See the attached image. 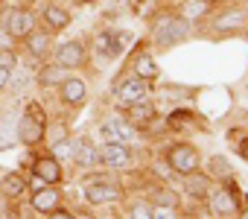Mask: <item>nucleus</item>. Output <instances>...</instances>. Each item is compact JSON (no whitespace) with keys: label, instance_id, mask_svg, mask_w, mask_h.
I'll list each match as a JSON object with an SVG mask.
<instances>
[{"label":"nucleus","instance_id":"nucleus-1","mask_svg":"<svg viewBox=\"0 0 248 219\" xmlns=\"http://www.w3.org/2000/svg\"><path fill=\"white\" fill-rule=\"evenodd\" d=\"M44 114L38 111V105H30L27 114H21L18 120V141H24L27 146H35L44 141Z\"/></svg>","mask_w":248,"mask_h":219},{"label":"nucleus","instance_id":"nucleus-2","mask_svg":"<svg viewBox=\"0 0 248 219\" xmlns=\"http://www.w3.org/2000/svg\"><path fill=\"white\" fill-rule=\"evenodd\" d=\"M187 30H190V21L187 18H170V15H164L155 24V41L161 47H175L178 41H184Z\"/></svg>","mask_w":248,"mask_h":219},{"label":"nucleus","instance_id":"nucleus-3","mask_svg":"<svg viewBox=\"0 0 248 219\" xmlns=\"http://www.w3.org/2000/svg\"><path fill=\"white\" fill-rule=\"evenodd\" d=\"M167 161H170V167L175 170V172H193V170H199V152L193 149V146H187V143H178V146H172L170 149V155H167Z\"/></svg>","mask_w":248,"mask_h":219},{"label":"nucleus","instance_id":"nucleus-4","mask_svg":"<svg viewBox=\"0 0 248 219\" xmlns=\"http://www.w3.org/2000/svg\"><path fill=\"white\" fill-rule=\"evenodd\" d=\"M56 64H62V67H67V70L82 67V64H85V47H82L79 41L62 44V47L56 50Z\"/></svg>","mask_w":248,"mask_h":219},{"label":"nucleus","instance_id":"nucleus-5","mask_svg":"<svg viewBox=\"0 0 248 219\" xmlns=\"http://www.w3.org/2000/svg\"><path fill=\"white\" fill-rule=\"evenodd\" d=\"M85 199L91 204H105V202L120 199V187L108 184V181H91V184H85Z\"/></svg>","mask_w":248,"mask_h":219},{"label":"nucleus","instance_id":"nucleus-6","mask_svg":"<svg viewBox=\"0 0 248 219\" xmlns=\"http://www.w3.org/2000/svg\"><path fill=\"white\" fill-rule=\"evenodd\" d=\"M96 155H99V164H105V167H126L132 161V152L126 143H105Z\"/></svg>","mask_w":248,"mask_h":219},{"label":"nucleus","instance_id":"nucleus-7","mask_svg":"<svg viewBox=\"0 0 248 219\" xmlns=\"http://www.w3.org/2000/svg\"><path fill=\"white\" fill-rule=\"evenodd\" d=\"M32 15L27 12V9H12L9 12V18H6V32L12 35V38H27L30 32H32Z\"/></svg>","mask_w":248,"mask_h":219},{"label":"nucleus","instance_id":"nucleus-8","mask_svg":"<svg viewBox=\"0 0 248 219\" xmlns=\"http://www.w3.org/2000/svg\"><path fill=\"white\" fill-rule=\"evenodd\" d=\"M102 135H105V141L108 143H129V141H135V129L129 126V123H123V120H105V126H102Z\"/></svg>","mask_w":248,"mask_h":219},{"label":"nucleus","instance_id":"nucleus-9","mask_svg":"<svg viewBox=\"0 0 248 219\" xmlns=\"http://www.w3.org/2000/svg\"><path fill=\"white\" fill-rule=\"evenodd\" d=\"M18 111H6L0 117V152L3 149H12L18 143Z\"/></svg>","mask_w":248,"mask_h":219},{"label":"nucleus","instance_id":"nucleus-10","mask_svg":"<svg viewBox=\"0 0 248 219\" xmlns=\"http://www.w3.org/2000/svg\"><path fill=\"white\" fill-rule=\"evenodd\" d=\"M59 202H62V193L56 190V184H44V187L32 196V207H35L38 213H50L53 207H59Z\"/></svg>","mask_w":248,"mask_h":219},{"label":"nucleus","instance_id":"nucleus-11","mask_svg":"<svg viewBox=\"0 0 248 219\" xmlns=\"http://www.w3.org/2000/svg\"><path fill=\"white\" fill-rule=\"evenodd\" d=\"M117 96L123 99V102H138V99H143L146 96V79H140V76H132V79H126L120 88H117Z\"/></svg>","mask_w":248,"mask_h":219},{"label":"nucleus","instance_id":"nucleus-12","mask_svg":"<svg viewBox=\"0 0 248 219\" xmlns=\"http://www.w3.org/2000/svg\"><path fill=\"white\" fill-rule=\"evenodd\" d=\"M35 178L44 184H59L62 181V167L56 158H38L35 161Z\"/></svg>","mask_w":248,"mask_h":219},{"label":"nucleus","instance_id":"nucleus-13","mask_svg":"<svg viewBox=\"0 0 248 219\" xmlns=\"http://www.w3.org/2000/svg\"><path fill=\"white\" fill-rule=\"evenodd\" d=\"M184 190L193 196V199H207L210 196V178L202 175V172H184Z\"/></svg>","mask_w":248,"mask_h":219},{"label":"nucleus","instance_id":"nucleus-14","mask_svg":"<svg viewBox=\"0 0 248 219\" xmlns=\"http://www.w3.org/2000/svg\"><path fill=\"white\" fill-rule=\"evenodd\" d=\"M210 207L219 213V216H231L236 210V196L228 190V187H219L216 193H210Z\"/></svg>","mask_w":248,"mask_h":219},{"label":"nucleus","instance_id":"nucleus-15","mask_svg":"<svg viewBox=\"0 0 248 219\" xmlns=\"http://www.w3.org/2000/svg\"><path fill=\"white\" fill-rule=\"evenodd\" d=\"M62 99L64 102H70V105H79L82 99H85V82L82 79H64L62 82Z\"/></svg>","mask_w":248,"mask_h":219},{"label":"nucleus","instance_id":"nucleus-16","mask_svg":"<svg viewBox=\"0 0 248 219\" xmlns=\"http://www.w3.org/2000/svg\"><path fill=\"white\" fill-rule=\"evenodd\" d=\"M152 117H155V108H152L146 99H138V102L129 105V120H132L135 126H146Z\"/></svg>","mask_w":248,"mask_h":219},{"label":"nucleus","instance_id":"nucleus-17","mask_svg":"<svg viewBox=\"0 0 248 219\" xmlns=\"http://www.w3.org/2000/svg\"><path fill=\"white\" fill-rule=\"evenodd\" d=\"M27 47H30V53L35 56V59H44L47 56V50H50V32H30L27 35Z\"/></svg>","mask_w":248,"mask_h":219},{"label":"nucleus","instance_id":"nucleus-18","mask_svg":"<svg viewBox=\"0 0 248 219\" xmlns=\"http://www.w3.org/2000/svg\"><path fill=\"white\" fill-rule=\"evenodd\" d=\"M96 50L111 59V56H117V53L123 50V38H120L117 32H102V35L96 38Z\"/></svg>","mask_w":248,"mask_h":219},{"label":"nucleus","instance_id":"nucleus-19","mask_svg":"<svg viewBox=\"0 0 248 219\" xmlns=\"http://www.w3.org/2000/svg\"><path fill=\"white\" fill-rule=\"evenodd\" d=\"M0 190H3V196L18 199V196L27 193V181H24L18 172H6V175H3V184H0Z\"/></svg>","mask_w":248,"mask_h":219},{"label":"nucleus","instance_id":"nucleus-20","mask_svg":"<svg viewBox=\"0 0 248 219\" xmlns=\"http://www.w3.org/2000/svg\"><path fill=\"white\" fill-rule=\"evenodd\" d=\"M64 79H67V67H62V64H50V67H44V70L38 73V82H41L44 88L62 85Z\"/></svg>","mask_w":248,"mask_h":219},{"label":"nucleus","instance_id":"nucleus-21","mask_svg":"<svg viewBox=\"0 0 248 219\" xmlns=\"http://www.w3.org/2000/svg\"><path fill=\"white\" fill-rule=\"evenodd\" d=\"M44 21H47L53 30H62V27H67V24H70V12L53 3V6H47V9H44Z\"/></svg>","mask_w":248,"mask_h":219},{"label":"nucleus","instance_id":"nucleus-22","mask_svg":"<svg viewBox=\"0 0 248 219\" xmlns=\"http://www.w3.org/2000/svg\"><path fill=\"white\" fill-rule=\"evenodd\" d=\"M135 70H138L135 76H140V79H155V76H158V67H155V62H152L149 53H140V56H138Z\"/></svg>","mask_w":248,"mask_h":219},{"label":"nucleus","instance_id":"nucleus-23","mask_svg":"<svg viewBox=\"0 0 248 219\" xmlns=\"http://www.w3.org/2000/svg\"><path fill=\"white\" fill-rule=\"evenodd\" d=\"M76 161H79L82 167H93V164H99V155H96V149L91 146V141H79Z\"/></svg>","mask_w":248,"mask_h":219},{"label":"nucleus","instance_id":"nucleus-24","mask_svg":"<svg viewBox=\"0 0 248 219\" xmlns=\"http://www.w3.org/2000/svg\"><path fill=\"white\" fill-rule=\"evenodd\" d=\"M207 170H210V175H216L219 181H228V178H231V172H233V170H231V164H228L222 155H213V158L207 161Z\"/></svg>","mask_w":248,"mask_h":219},{"label":"nucleus","instance_id":"nucleus-25","mask_svg":"<svg viewBox=\"0 0 248 219\" xmlns=\"http://www.w3.org/2000/svg\"><path fill=\"white\" fill-rule=\"evenodd\" d=\"M76 149H79V141H56V146H53V152H56V158H67V161H76Z\"/></svg>","mask_w":248,"mask_h":219},{"label":"nucleus","instance_id":"nucleus-26","mask_svg":"<svg viewBox=\"0 0 248 219\" xmlns=\"http://www.w3.org/2000/svg\"><path fill=\"white\" fill-rule=\"evenodd\" d=\"M239 24H245V12L233 9V12H225V15L216 21V30H233V27H239Z\"/></svg>","mask_w":248,"mask_h":219},{"label":"nucleus","instance_id":"nucleus-27","mask_svg":"<svg viewBox=\"0 0 248 219\" xmlns=\"http://www.w3.org/2000/svg\"><path fill=\"white\" fill-rule=\"evenodd\" d=\"M149 219H175V213H172V207L155 204V207H149Z\"/></svg>","mask_w":248,"mask_h":219},{"label":"nucleus","instance_id":"nucleus-28","mask_svg":"<svg viewBox=\"0 0 248 219\" xmlns=\"http://www.w3.org/2000/svg\"><path fill=\"white\" fill-rule=\"evenodd\" d=\"M158 204H164V207H175V204H178V199H175V193H172V190H161V193H158Z\"/></svg>","mask_w":248,"mask_h":219},{"label":"nucleus","instance_id":"nucleus-29","mask_svg":"<svg viewBox=\"0 0 248 219\" xmlns=\"http://www.w3.org/2000/svg\"><path fill=\"white\" fill-rule=\"evenodd\" d=\"M9 79H12V67H0V91L9 88Z\"/></svg>","mask_w":248,"mask_h":219},{"label":"nucleus","instance_id":"nucleus-30","mask_svg":"<svg viewBox=\"0 0 248 219\" xmlns=\"http://www.w3.org/2000/svg\"><path fill=\"white\" fill-rule=\"evenodd\" d=\"M12 62H15L12 50H0V67H12Z\"/></svg>","mask_w":248,"mask_h":219},{"label":"nucleus","instance_id":"nucleus-31","mask_svg":"<svg viewBox=\"0 0 248 219\" xmlns=\"http://www.w3.org/2000/svg\"><path fill=\"white\" fill-rule=\"evenodd\" d=\"M50 219H76V216L67 213V210H62V207H53V210H50Z\"/></svg>","mask_w":248,"mask_h":219},{"label":"nucleus","instance_id":"nucleus-32","mask_svg":"<svg viewBox=\"0 0 248 219\" xmlns=\"http://www.w3.org/2000/svg\"><path fill=\"white\" fill-rule=\"evenodd\" d=\"M135 219H149V207H143V204H135Z\"/></svg>","mask_w":248,"mask_h":219},{"label":"nucleus","instance_id":"nucleus-33","mask_svg":"<svg viewBox=\"0 0 248 219\" xmlns=\"http://www.w3.org/2000/svg\"><path fill=\"white\" fill-rule=\"evenodd\" d=\"M0 50H12V35L9 32H0Z\"/></svg>","mask_w":248,"mask_h":219},{"label":"nucleus","instance_id":"nucleus-34","mask_svg":"<svg viewBox=\"0 0 248 219\" xmlns=\"http://www.w3.org/2000/svg\"><path fill=\"white\" fill-rule=\"evenodd\" d=\"M202 9H204V6H202V3H196V6L187 12V21H190V18H199V15H202Z\"/></svg>","mask_w":248,"mask_h":219},{"label":"nucleus","instance_id":"nucleus-35","mask_svg":"<svg viewBox=\"0 0 248 219\" xmlns=\"http://www.w3.org/2000/svg\"><path fill=\"white\" fill-rule=\"evenodd\" d=\"M3 216H9V207H6V199L0 196V219H3Z\"/></svg>","mask_w":248,"mask_h":219},{"label":"nucleus","instance_id":"nucleus-36","mask_svg":"<svg viewBox=\"0 0 248 219\" xmlns=\"http://www.w3.org/2000/svg\"><path fill=\"white\" fill-rule=\"evenodd\" d=\"M239 155H242V158H245V161H248V138H245V141H242V143H239Z\"/></svg>","mask_w":248,"mask_h":219},{"label":"nucleus","instance_id":"nucleus-37","mask_svg":"<svg viewBox=\"0 0 248 219\" xmlns=\"http://www.w3.org/2000/svg\"><path fill=\"white\" fill-rule=\"evenodd\" d=\"M76 219H96L93 213H76Z\"/></svg>","mask_w":248,"mask_h":219},{"label":"nucleus","instance_id":"nucleus-38","mask_svg":"<svg viewBox=\"0 0 248 219\" xmlns=\"http://www.w3.org/2000/svg\"><path fill=\"white\" fill-rule=\"evenodd\" d=\"M239 219H248V210H242V216H239Z\"/></svg>","mask_w":248,"mask_h":219},{"label":"nucleus","instance_id":"nucleus-39","mask_svg":"<svg viewBox=\"0 0 248 219\" xmlns=\"http://www.w3.org/2000/svg\"><path fill=\"white\" fill-rule=\"evenodd\" d=\"M0 12H3V3H0Z\"/></svg>","mask_w":248,"mask_h":219}]
</instances>
